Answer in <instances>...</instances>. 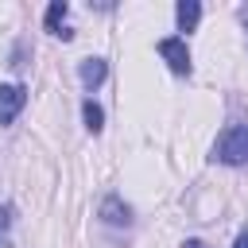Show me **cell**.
Instances as JSON below:
<instances>
[{"mask_svg":"<svg viewBox=\"0 0 248 248\" xmlns=\"http://www.w3.org/2000/svg\"><path fill=\"white\" fill-rule=\"evenodd\" d=\"M213 159L217 163H229V167L248 163V124H229L217 136V143H213Z\"/></svg>","mask_w":248,"mask_h":248,"instance_id":"obj_1","label":"cell"},{"mask_svg":"<svg viewBox=\"0 0 248 248\" xmlns=\"http://www.w3.org/2000/svg\"><path fill=\"white\" fill-rule=\"evenodd\" d=\"M159 54H163V62H167L178 78H186V74H190V50H186V39H178V35L159 39Z\"/></svg>","mask_w":248,"mask_h":248,"instance_id":"obj_2","label":"cell"},{"mask_svg":"<svg viewBox=\"0 0 248 248\" xmlns=\"http://www.w3.org/2000/svg\"><path fill=\"white\" fill-rule=\"evenodd\" d=\"M23 105H27V89L23 85H0V124H12Z\"/></svg>","mask_w":248,"mask_h":248,"instance_id":"obj_3","label":"cell"},{"mask_svg":"<svg viewBox=\"0 0 248 248\" xmlns=\"http://www.w3.org/2000/svg\"><path fill=\"white\" fill-rule=\"evenodd\" d=\"M66 12H70V4H66V0H54V4L46 8V31H50V35H58V39H70V35H74V31H66V27H62Z\"/></svg>","mask_w":248,"mask_h":248,"instance_id":"obj_4","label":"cell"},{"mask_svg":"<svg viewBox=\"0 0 248 248\" xmlns=\"http://www.w3.org/2000/svg\"><path fill=\"white\" fill-rule=\"evenodd\" d=\"M105 74H108L105 58H85V62H81V85H85V89H97V85L105 81Z\"/></svg>","mask_w":248,"mask_h":248,"instance_id":"obj_5","label":"cell"},{"mask_svg":"<svg viewBox=\"0 0 248 248\" xmlns=\"http://www.w3.org/2000/svg\"><path fill=\"white\" fill-rule=\"evenodd\" d=\"M174 16H178V27H182V31H194L198 19H202V4H198V0H178Z\"/></svg>","mask_w":248,"mask_h":248,"instance_id":"obj_6","label":"cell"},{"mask_svg":"<svg viewBox=\"0 0 248 248\" xmlns=\"http://www.w3.org/2000/svg\"><path fill=\"white\" fill-rule=\"evenodd\" d=\"M101 217H105L108 225H128V221H132V209H128V205H120V198H105Z\"/></svg>","mask_w":248,"mask_h":248,"instance_id":"obj_7","label":"cell"},{"mask_svg":"<svg viewBox=\"0 0 248 248\" xmlns=\"http://www.w3.org/2000/svg\"><path fill=\"white\" fill-rule=\"evenodd\" d=\"M81 112H85V128H89V132H101V128H105V112H101V105L85 101V105H81Z\"/></svg>","mask_w":248,"mask_h":248,"instance_id":"obj_8","label":"cell"},{"mask_svg":"<svg viewBox=\"0 0 248 248\" xmlns=\"http://www.w3.org/2000/svg\"><path fill=\"white\" fill-rule=\"evenodd\" d=\"M232 248H248V225L240 229V236H236V244H232Z\"/></svg>","mask_w":248,"mask_h":248,"instance_id":"obj_9","label":"cell"},{"mask_svg":"<svg viewBox=\"0 0 248 248\" xmlns=\"http://www.w3.org/2000/svg\"><path fill=\"white\" fill-rule=\"evenodd\" d=\"M182 248H205L202 240H182Z\"/></svg>","mask_w":248,"mask_h":248,"instance_id":"obj_10","label":"cell"},{"mask_svg":"<svg viewBox=\"0 0 248 248\" xmlns=\"http://www.w3.org/2000/svg\"><path fill=\"white\" fill-rule=\"evenodd\" d=\"M244 23H248V12H244Z\"/></svg>","mask_w":248,"mask_h":248,"instance_id":"obj_11","label":"cell"}]
</instances>
